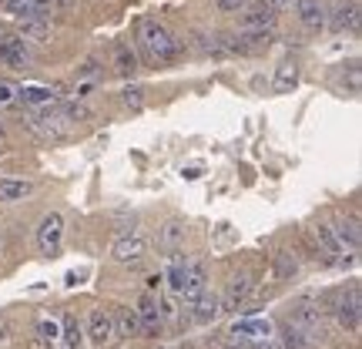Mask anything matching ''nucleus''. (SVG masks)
<instances>
[{
	"label": "nucleus",
	"instance_id": "12",
	"mask_svg": "<svg viewBox=\"0 0 362 349\" xmlns=\"http://www.w3.org/2000/svg\"><path fill=\"white\" fill-rule=\"evenodd\" d=\"M336 239L342 242V248H349V252H359L362 246V232H359V222L352 219V215H339L336 219Z\"/></svg>",
	"mask_w": 362,
	"mask_h": 349
},
{
	"label": "nucleus",
	"instance_id": "11",
	"mask_svg": "<svg viewBox=\"0 0 362 349\" xmlns=\"http://www.w3.org/2000/svg\"><path fill=\"white\" fill-rule=\"evenodd\" d=\"M248 296H252V279L248 275H235L232 285H228V296L218 299L221 312H238V306H245Z\"/></svg>",
	"mask_w": 362,
	"mask_h": 349
},
{
	"label": "nucleus",
	"instance_id": "15",
	"mask_svg": "<svg viewBox=\"0 0 362 349\" xmlns=\"http://www.w3.org/2000/svg\"><path fill=\"white\" fill-rule=\"evenodd\" d=\"M202 292H205V265H188V269H185V285H181V296H185V302L192 306Z\"/></svg>",
	"mask_w": 362,
	"mask_h": 349
},
{
	"label": "nucleus",
	"instance_id": "34",
	"mask_svg": "<svg viewBox=\"0 0 362 349\" xmlns=\"http://www.w3.org/2000/svg\"><path fill=\"white\" fill-rule=\"evenodd\" d=\"M57 333H61V329H57V323H40V339H57Z\"/></svg>",
	"mask_w": 362,
	"mask_h": 349
},
{
	"label": "nucleus",
	"instance_id": "32",
	"mask_svg": "<svg viewBox=\"0 0 362 349\" xmlns=\"http://www.w3.org/2000/svg\"><path fill=\"white\" fill-rule=\"evenodd\" d=\"M215 4H218V11L235 13V11H245V4H248V0H215Z\"/></svg>",
	"mask_w": 362,
	"mask_h": 349
},
{
	"label": "nucleus",
	"instance_id": "28",
	"mask_svg": "<svg viewBox=\"0 0 362 349\" xmlns=\"http://www.w3.org/2000/svg\"><path fill=\"white\" fill-rule=\"evenodd\" d=\"M296 272H298V262L292 259L288 252H279V256H275V275H279V279H288V275H296Z\"/></svg>",
	"mask_w": 362,
	"mask_h": 349
},
{
	"label": "nucleus",
	"instance_id": "6",
	"mask_svg": "<svg viewBox=\"0 0 362 349\" xmlns=\"http://www.w3.org/2000/svg\"><path fill=\"white\" fill-rule=\"evenodd\" d=\"M292 323L298 326V329H305L312 339H319L325 333V312L315 306V302H298L296 306V316H292Z\"/></svg>",
	"mask_w": 362,
	"mask_h": 349
},
{
	"label": "nucleus",
	"instance_id": "29",
	"mask_svg": "<svg viewBox=\"0 0 362 349\" xmlns=\"http://www.w3.org/2000/svg\"><path fill=\"white\" fill-rule=\"evenodd\" d=\"M185 269H188V265H181V262H175L168 269V285L175 292H181V285H185Z\"/></svg>",
	"mask_w": 362,
	"mask_h": 349
},
{
	"label": "nucleus",
	"instance_id": "39",
	"mask_svg": "<svg viewBox=\"0 0 362 349\" xmlns=\"http://www.w3.org/2000/svg\"><path fill=\"white\" fill-rule=\"evenodd\" d=\"M0 248H4V246H0Z\"/></svg>",
	"mask_w": 362,
	"mask_h": 349
},
{
	"label": "nucleus",
	"instance_id": "1",
	"mask_svg": "<svg viewBox=\"0 0 362 349\" xmlns=\"http://www.w3.org/2000/svg\"><path fill=\"white\" fill-rule=\"evenodd\" d=\"M138 40H141L144 54H148L151 61L168 64V61L178 57V44H175V38L168 34V27L158 24V21H148V17H144L141 24H138Z\"/></svg>",
	"mask_w": 362,
	"mask_h": 349
},
{
	"label": "nucleus",
	"instance_id": "23",
	"mask_svg": "<svg viewBox=\"0 0 362 349\" xmlns=\"http://www.w3.org/2000/svg\"><path fill=\"white\" fill-rule=\"evenodd\" d=\"M17 94H21V101H24V104H34V108H44V104L54 101L51 88H40V84H24Z\"/></svg>",
	"mask_w": 362,
	"mask_h": 349
},
{
	"label": "nucleus",
	"instance_id": "35",
	"mask_svg": "<svg viewBox=\"0 0 362 349\" xmlns=\"http://www.w3.org/2000/svg\"><path fill=\"white\" fill-rule=\"evenodd\" d=\"M13 98V88L11 84H4V81H0V104H7Z\"/></svg>",
	"mask_w": 362,
	"mask_h": 349
},
{
	"label": "nucleus",
	"instance_id": "24",
	"mask_svg": "<svg viewBox=\"0 0 362 349\" xmlns=\"http://www.w3.org/2000/svg\"><path fill=\"white\" fill-rule=\"evenodd\" d=\"M115 67L124 78H131V74L138 71V57H134V51H131L128 44H117L115 47Z\"/></svg>",
	"mask_w": 362,
	"mask_h": 349
},
{
	"label": "nucleus",
	"instance_id": "18",
	"mask_svg": "<svg viewBox=\"0 0 362 349\" xmlns=\"http://www.w3.org/2000/svg\"><path fill=\"white\" fill-rule=\"evenodd\" d=\"M192 309H194V323H211V319L221 312V302H218V296H215V292H211V296H208V292H202V296L192 302Z\"/></svg>",
	"mask_w": 362,
	"mask_h": 349
},
{
	"label": "nucleus",
	"instance_id": "37",
	"mask_svg": "<svg viewBox=\"0 0 362 349\" xmlns=\"http://www.w3.org/2000/svg\"><path fill=\"white\" fill-rule=\"evenodd\" d=\"M285 4H292V0H272V7L279 11V7H285Z\"/></svg>",
	"mask_w": 362,
	"mask_h": 349
},
{
	"label": "nucleus",
	"instance_id": "27",
	"mask_svg": "<svg viewBox=\"0 0 362 349\" xmlns=\"http://www.w3.org/2000/svg\"><path fill=\"white\" fill-rule=\"evenodd\" d=\"M161 242H165V248H178L185 242V225L181 222H168L165 232H161Z\"/></svg>",
	"mask_w": 362,
	"mask_h": 349
},
{
	"label": "nucleus",
	"instance_id": "19",
	"mask_svg": "<svg viewBox=\"0 0 362 349\" xmlns=\"http://www.w3.org/2000/svg\"><path fill=\"white\" fill-rule=\"evenodd\" d=\"M0 57H4V61H7L11 67H24V64H27L24 38H7V40H0Z\"/></svg>",
	"mask_w": 362,
	"mask_h": 349
},
{
	"label": "nucleus",
	"instance_id": "21",
	"mask_svg": "<svg viewBox=\"0 0 362 349\" xmlns=\"http://www.w3.org/2000/svg\"><path fill=\"white\" fill-rule=\"evenodd\" d=\"M296 84H298V67H296V64H288V61H285V64L275 67V78H272V88L279 91V94H288V91L296 88Z\"/></svg>",
	"mask_w": 362,
	"mask_h": 349
},
{
	"label": "nucleus",
	"instance_id": "10",
	"mask_svg": "<svg viewBox=\"0 0 362 349\" xmlns=\"http://www.w3.org/2000/svg\"><path fill=\"white\" fill-rule=\"evenodd\" d=\"M275 17H279V11L272 7V0H255V4H245L242 24H245V27H265V30H272Z\"/></svg>",
	"mask_w": 362,
	"mask_h": 349
},
{
	"label": "nucleus",
	"instance_id": "13",
	"mask_svg": "<svg viewBox=\"0 0 362 349\" xmlns=\"http://www.w3.org/2000/svg\"><path fill=\"white\" fill-rule=\"evenodd\" d=\"M312 235H315V242H319V256H322L325 262H339L336 256H342L346 248H342V242L336 239V232H332L329 225H315Z\"/></svg>",
	"mask_w": 362,
	"mask_h": 349
},
{
	"label": "nucleus",
	"instance_id": "14",
	"mask_svg": "<svg viewBox=\"0 0 362 349\" xmlns=\"http://www.w3.org/2000/svg\"><path fill=\"white\" fill-rule=\"evenodd\" d=\"M134 312H138V323H141L144 336H158V329H161V312H158L155 296H144L141 309H134Z\"/></svg>",
	"mask_w": 362,
	"mask_h": 349
},
{
	"label": "nucleus",
	"instance_id": "20",
	"mask_svg": "<svg viewBox=\"0 0 362 349\" xmlns=\"http://www.w3.org/2000/svg\"><path fill=\"white\" fill-rule=\"evenodd\" d=\"M232 333L245 339H265V336H272V326H269V319H242V323L232 326Z\"/></svg>",
	"mask_w": 362,
	"mask_h": 349
},
{
	"label": "nucleus",
	"instance_id": "5",
	"mask_svg": "<svg viewBox=\"0 0 362 349\" xmlns=\"http://www.w3.org/2000/svg\"><path fill=\"white\" fill-rule=\"evenodd\" d=\"M90 343H94V346H115L117 343L115 312H107V309L90 312Z\"/></svg>",
	"mask_w": 362,
	"mask_h": 349
},
{
	"label": "nucleus",
	"instance_id": "7",
	"mask_svg": "<svg viewBox=\"0 0 362 349\" xmlns=\"http://www.w3.org/2000/svg\"><path fill=\"white\" fill-rule=\"evenodd\" d=\"M269 47H272V30H265V27H248L245 34L232 38V51L238 54H262Z\"/></svg>",
	"mask_w": 362,
	"mask_h": 349
},
{
	"label": "nucleus",
	"instance_id": "16",
	"mask_svg": "<svg viewBox=\"0 0 362 349\" xmlns=\"http://www.w3.org/2000/svg\"><path fill=\"white\" fill-rule=\"evenodd\" d=\"M296 11H298V21L309 27V30H319L325 24L322 0H296Z\"/></svg>",
	"mask_w": 362,
	"mask_h": 349
},
{
	"label": "nucleus",
	"instance_id": "8",
	"mask_svg": "<svg viewBox=\"0 0 362 349\" xmlns=\"http://www.w3.org/2000/svg\"><path fill=\"white\" fill-rule=\"evenodd\" d=\"M111 256L121 265H134V262L144 259V239L141 235H121L115 246H111Z\"/></svg>",
	"mask_w": 362,
	"mask_h": 349
},
{
	"label": "nucleus",
	"instance_id": "30",
	"mask_svg": "<svg viewBox=\"0 0 362 349\" xmlns=\"http://www.w3.org/2000/svg\"><path fill=\"white\" fill-rule=\"evenodd\" d=\"M64 336H67V346L78 349L81 346V326L74 319H64Z\"/></svg>",
	"mask_w": 362,
	"mask_h": 349
},
{
	"label": "nucleus",
	"instance_id": "26",
	"mask_svg": "<svg viewBox=\"0 0 362 349\" xmlns=\"http://www.w3.org/2000/svg\"><path fill=\"white\" fill-rule=\"evenodd\" d=\"M24 195H30L27 181H0V202H21Z\"/></svg>",
	"mask_w": 362,
	"mask_h": 349
},
{
	"label": "nucleus",
	"instance_id": "4",
	"mask_svg": "<svg viewBox=\"0 0 362 349\" xmlns=\"http://www.w3.org/2000/svg\"><path fill=\"white\" fill-rule=\"evenodd\" d=\"M359 306H362V299H359V285H352L349 292H339L336 296V306H332V312H336V319L349 333H356L359 329Z\"/></svg>",
	"mask_w": 362,
	"mask_h": 349
},
{
	"label": "nucleus",
	"instance_id": "38",
	"mask_svg": "<svg viewBox=\"0 0 362 349\" xmlns=\"http://www.w3.org/2000/svg\"><path fill=\"white\" fill-rule=\"evenodd\" d=\"M0 142H4V125H0Z\"/></svg>",
	"mask_w": 362,
	"mask_h": 349
},
{
	"label": "nucleus",
	"instance_id": "36",
	"mask_svg": "<svg viewBox=\"0 0 362 349\" xmlns=\"http://www.w3.org/2000/svg\"><path fill=\"white\" fill-rule=\"evenodd\" d=\"M4 339H7V323L0 319V343H4Z\"/></svg>",
	"mask_w": 362,
	"mask_h": 349
},
{
	"label": "nucleus",
	"instance_id": "9",
	"mask_svg": "<svg viewBox=\"0 0 362 349\" xmlns=\"http://www.w3.org/2000/svg\"><path fill=\"white\" fill-rule=\"evenodd\" d=\"M329 24L336 34H346V30H359V4L356 0H339Z\"/></svg>",
	"mask_w": 362,
	"mask_h": 349
},
{
	"label": "nucleus",
	"instance_id": "31",
	"mask_svg": "<svg viewBox=\"0 0 362 349\" xmlns=\"http://www.w3.org/2000/svg\"><path fill=\"white\" fill-rule=\"evenodd\" d=\"M64 115H67V121H88L90 111L84 108V104H71V108H67Z\"/></svg>",
	"mask_w": 362,
	"mask_h": 349
},
{
	"label": "nucleus",
	"instance_id": "33",
	"mask_svg": "<svg viewBox=\"0 0 362 349\" xmlns=\"http://www.w3.org/2000/svg\"><path fill=\"white\" fill-rule=\"evenodd\" d=\"M141 94H144L141 88H124V104L128 108H141Z\"/></svg>",
	"mask_w": 362,
	"mask_h": 349
},
{
	"label": "nucleus",
	"instance_id": "22",
	"mask_svg": "<svg viewBox=\"0 0 362 349\" xmlns=\"http://www.w3.org/2000/svg\"><path fill=\"white\" fill-rule=\"evenodd\" d=\"M115 326H117V336H141V323H138V312L134 309H121L115 316Z\"/></svg>",
	"mask_w": 362,
	"mask_h": 349
},
{
	"label": "nucleus",
	"instance_id": "17",
	"mask_svg": "<svg viewBox=\"0 0 362 349\" xmlns=\"http://www.w3.org/2000/svg\"><path fill=\"white\" fill-rule=\"evenodd\" d=\"M279 333H282V349H315V343H319L305 329H298L296 323H285Z\"/></svg>",
	"mask_w": 362,
	"mask_h": 349
},
{
	"label": "nucleus",
	"instance_id": "2",
	"mask_svg": "<svg viewBox=\"0 0 362 349\" xmlns=\"http://www.w3.org/2000/svg\"><path fill=\"white\" fill-rule=\"evenodd\" d=\"M30 128H34V135L44 138V142H64L67 135H71V121H67L64 111H47V115L34 118Z\"/></svg>",
	"mask_w": 362,
	"mask_h": 349
},
{
	"label": "nucleus",
	"instance_id": "3",
	"mask_svg": "<svg viewBox=\"0 0 362 349\" xmlns=\"http://www.w3.org/2000/svg\"><path fill=\"white\" fill-rule=\"evenodd\" d=\"M61 239H64V219H61L57 212L44 215V222L37 225V248L44 252V256H57Z\"/></svg>",
	"mask_w": 362,
	"mask_h": 349
},
{
	"label": "nucleus",
	"instance_id": "25",
	"mask_svg": "<svg viewBox=\"0 0 362 349\" xmlns=\"http://www.w3.org/2000/svg\"><path fill=\"white\" fill-rule=\"evenodd\" d=\"M21 38H34V40L51 38V24H47V21H40V17H30V21L21 24Z\"/></svg>",
	"mask_w": 362,
	"mask_h": 349
}]
</instances>
